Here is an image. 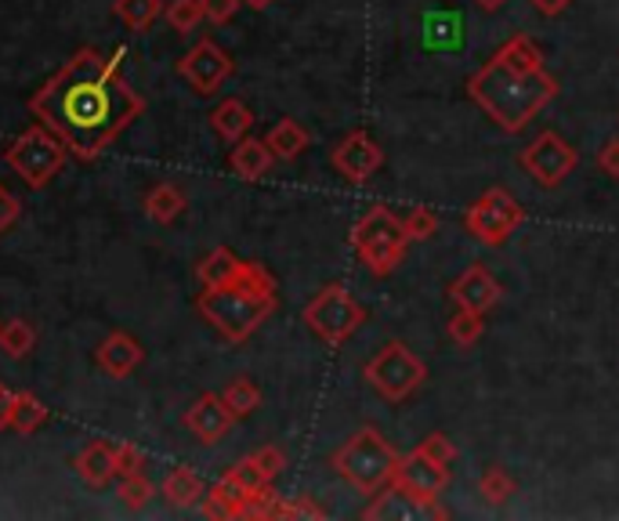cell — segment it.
Returning a JSON list of instances; mask_svg holds the SVG:
<instances>
[{
  "mask_svg": "<svg viewBox=\"0 0 619 521\" xmlns=\"http://www.w3.org/2000/svg\"><path fill=\"white\" fill-rule=\"evenodd\" d=\"M66 156H69L66 142H62L52 128H44V123H33V128H26L4 148L8 167L15 170L30 189L52 185L62 174V167H66Z\"/></svg>",
  "mask_w": 619,
  "mask_h": 521,
  "instance_id": "obj_6",
  "label": "cell"
},
{
  "mask_svg": "<svg viewBox=\"0 0 619 521\" xmlns=\"http://www.w3.org/2000/svg\"><path fill=\"white\" fill-rule=\"evenodd\" d=\"M305 322L323 344L341 347L366 322V308L355 301L344 282H327V287L305 304Z\"/></svg>",
  "mask_w": 619,
  "mask_h": 521,
  "instance_id": "obj_8",
  "label": "cell"
},
{
  "mask_svg": "<svg viewBox=\"0 0 619 521\" xmlns=\"http://www.w3.org/2000/svg\"><path fill=\"white\" fill-rule=\"evenodd\" d=\"M47 424V406L30 391H15V402H11V428L19 434H33Z\"/></svg>",
  "mask_w": 619,
  "mask_h": 521,
  "instance_id": "obj_26",
  "label": "cell"
},
{
  "mask_svg": "<svg viewBox=\"0 0 619 521\" xmlns=\"http://www.w3.org/2000/svg\"><path fill=\"white\" fill-rule=\"evenodd\" d=\"M475 4H478L482 11H500L507 0H475Z\"/></svg>",
  "mask_w": 619,
  "mask_h": 521,
  "instance_id": "obj_45",
  "label": "cell"
},
{
  "mask_svg": "<svg viewBox=\"0 0 619 521\" xmlns=\"http://www.w3.org/2000/svg\"><path fill=\"white\" fill-rule=\"evenodd\" d=\"M229 475L240 481V486L246 489V492H257V489H265V486H272V481L265 478V470L254 464V456H246V461H240L236 467H229Z\"/></svg>",
  "mask_w": 619,
  "mask_h": 521,
  "instance_id": "obj_38",
  "label": "cell"
},
{
  "mask_svg": "<svg viewBox=\"0 0 619 521\" xmlns=\"http://www.w3.org/2000/svg\"><path fill=\"white\" fill-rule=\"evenodd\" d=\"M391 486L399 489L406 500H410L417 511H424L431 518H445L450 511L439 507V496L450 486V467H442L439 461H431L428 453L410 450L406 456H399V467H395Z\"/></svg>",
  "mask_w": 619,
  "mask_h": 521,
  "instance_id": "obj_10",
  "label": "cell"
},
{
  "mask_svg": "<svg viewBox=\"0 0 619 521\" xmlns=\"http://www.w3.org/2000/svg\"><path fill=\"white\" fill-rule=\"evenodd\" d=\"M236 424V417H232V409L225 406L221 395H200L189 409H185V428H189L196 439L214 445L221 442L225 434Z\"/></svg>",
  "mask_w": 619,
  "mask_h": 521,
  "instance_id": "obj_15",
  "label": "cell"
},
{
  "mask_svg": "<svg viewBox=\"0 0 619 521\" xmlns=\"http://www.w3.org/2000/svg\"><path fill=\"white\" fill-rule=\"evenodd\" d=\"M529 4L537 8L540 15H548V19H559L562 11H565L568 4H573V0H529Z\"/></svg>",
  "mask_w": 619,
  "mask_h": 521,
  "instance_id": "obj_43",
  "label": "cell"
},
{
  "mask_svg": "<svg viewBox=\"0 0 619 521\" xmlns=\"http://www.w3.org/2000/svg\"><path fill=\"white\" fill-rule=\"evenodd\" d=\"M36 347V330L33 322L26 319H8L4 326H0V352L8 358H26Z\"/></svg>",
  "mask_w": 619,
  "mask_h": 521,
  "instance_id": "obj_27",
  "label": "cell"
},
{
  "mask_svg": "<svg viewBox=\"0 0 619 521\" xmlns=\"http://www.w3.org/2000/svg\"><path fill=\"white\" fill-rule=\"evenodd\" d=\"M200 4H203V19L218 22V26H225V22L236 19V11H240L243 0H200Z\"/></svg>",
  "mask_w": 619,
  "mask_h": 521,
  "instance_id": "obj_40",
  "label": "cell"
},
{
  "mask_svg": "<svg viewBox=\"0 0 619 521\" xmlns=\"http://www.w3.org/2000/svg\"><path fill=\"white\" fill-rule=\"evenodd\" d=\"M526 221V207L507 189H486L464 210V232L482 246H504Z\"/></svg>",
  "mask_w": 619,
  "mask_h": 521,
  "instance_id": "obj_9",
  "label": "cell"
},
{
  "mask_svg": "<svg viewBox=\"0 0 619 521\" xmlns=\"http://www.w3.org/2000/svg\"><path fill=\"white\" fill-rule=\"evenodd\" d=\"M113 8H117V15L139 33H145L159 15H164V0H117Z\"/></svg>",
  "mask_w": 619,
  "mask_h": 521,
  "instance_id": "obj_30",
  "label": "cell"
},
{
  "mask_svg": "<svg viewBox=\"0 0 619 521\" xmlns=\"http://www.w3.org/2000/svg\"><path fill=\"white\" fill-rule=\"evenodd\" d=\"M445 333H450V341L456 347H475L482 341V333H486V322H482V315L467 312V308H456L450 322H445Z\"/></svg>",
  "mask_w": 619,
  "mask_h": 521,
  "instance_id": "obj_29",
  "label": "cell"
},
{
  "mask_svg": "<svg viewBox=\"0 0 619 521\" xmlns=\"http://www.w3.org/2000/svg\"><path fill=\"white\" fill-rule=\"evenodd\" d=\"M363 377L384 402H406L428 380V366L406 341H388L366 363Z\"/></svg>",
  "mask_w": 619,
  "mask_h": 521,
  "instance_id": "obj_7",
  "label": "cell"
},
{
  "mask_svg": "<svg viewBox=\"0 0 619 521\" xmlns=\"http://www.w3.org/2000/svg\"><path fill=\"white\" fill-rule=\"evenodd\" d=\"M240 268L243 260L229 251V246H214L200 265H196V276H200L203 290H218V287H229V282L240 279Z\"/></svg>",
  "mask_w": 619,
  "mask_h": 521,
  "instance_id": "obj_20",
  "label": "cell"
},
{
  "mask_svg": "<svg viewBox=\"0 0 619 521\" xmlns=\"http://www.w3.org/2000/svg\"><path fill=\"white\" fill-rule=\"evenodd\" d=\"M402 229H406V235H410V243L431 240V235L439 232V214L431 207H413L410 214L402 218Z\"/></svg>",
  "mask_w": 619,
  "mask_h": 521,
  "instance_id": "obj_35",
  "label": "cell"
},
{
  "mask_svg": "<svg viewBox=\"0 0 619 521\" xmlns=\"http://www.w3.org/2000/svg\"><path fill=\"white\" fill-rule=\"evenodd\" d=\"M478 492L486 496V503H493V507H500V503H507L511 500V496H518V481L507 475L504 467H486L482 470V478H478Z\"/></svg>",
  "mask_w": 619,
  "mask_h": 521,
  "instance_id": "obj_31",
  "label": "cell"
},
{
  "mask_svg": "<svg viewBox=\"0 0 619 521\" xmlns=\"http://www.w3.org/2000/svg\"><path fill=\"white\" fill-rule=\"evenodd\" d=\"M164 19L175 33H192L203 22V4L200 0H170L164 8Z\"/></svg>",
  "mask_w": 619,
  "mask_h": 521,
  "instance_id": "obj_32",
  "label": "cell"
},
{
  "mask_svg": "<svg viewBox=\"0 0 619 521\" xmlns=\"http://www.w3.org/2000/svg\"><path fill=\"white\" fill-rule=\"evenodd\" d=\"M399 450L384 439L377 428H358L349 442L341 445L338 453H333L330 467L338 470V475L349 481L355 492L363 496H377L380 489L391 486L395 478V467H399Z\"/></svg>",
  "mask_w": 619,
  "mask_h": 521,
  "instance_id": "obj_4",
  "label": "cell"
},
{
  "mask_svg": "<svg viewBox=\"0 0 619 521\" xmlns=\"http://www.w3.org/2000/svg\"><path fill=\"white\" fill-rule=\"evenodd\" d=\"M210 128H214L218 138H225L229 145H236L240 138H246V131L254 128V113L246 109L240 98H225L214 113H210Z\"/></svg>",
  "mask_w": 619,
  "mask_h": 521,
  "instance_id": "obj_21",
  "label": "cell"
},
{
  "mask_svg": "<svg viewBox=\"0 0 619 521\" xmlns=\"http://www.w3.org/2000/svg\"><path fill=\"white\" fill-rule=\"evenodd\" d=\"M450 297H453L456 308H467V312H475V315H486L504 301V287L489 276L486 265H472L453 279Z\"/></svg>",
  "mask_w": 619,
  "mask_h": 521,
  "instance_id": "obj_14",
  "label": "cell"
},
{
  "mask_svg": "<svg viewBox=\"0 0 619 521\" xmlns=\"http://www.w3.org/2000/svg\"><path fill=\"white\" fill-rule=\"evenodd\" d=\"M598 167L601 174H609V178L619 181V138H609L598 148Z\"/></svg>",
  "mask_w": 619,
  "mask_h": 521,
  "instance_id": "obj_41",
  "label": "cell"
},
{
  "mask_svg": "<svg viewBox=\"0 0 619 521\" xmlns=\"http://www.w3.org/2000/svg\"><path fill=\"white\" fill-rule=\"evenodd\" d=\"M518 164H522V170L537 185H543V189H559L568 174L576 170L579 156H576V148L568 145L559 131H543V134H537V138H532V145L522 148Z\"/></svg>",
  "mask_w": 619,
  "mask_h": 521,
  "instance_id": "obj_11",
  "label": "cell"
},
{
  "mask_svg": "<svg viewBox=\"0 0 619 521\" xmlns=\"http://www.w3.org/2000/svg\"><path fill=\"white\" fill-rule=\"evenodd\" d=\"M251 456H254V464L265 470V478H268V481H272V478H279V475H283V467H287V456H283L279 445H262V450L251 453Z\"/></svg>",
  "mask_w": 619,
  "mask_h": 521,
  "instance_id": "obj_39",
  "label": "cell"
},
{
  "mask_svg": "<svg viewBox=\"0 0 619 521\" xmlns=\"http://www.w3.org/2000/svg\"><path fill=\"white\" fill-rule=\"evenodd\" d=\"M265 142H268V148H272V156L276 159H297L308 148V131L301 128V123H297L294 117H283L276 128H272L268 134H265Z\"/></svg>",
  "mask_w": 619,
  "mask_h": 521,
  "instance_id": "obj_24",
  "label": "cell"
},
{
  "mask_svg": "<svg viewBox=\"0 0 619 521\" xmlns=\"http://www.w3.org/2000/svg\"><path fill=\"white\" fill-rule=\"evenodd\" d=\"M95 363H98V369H102L106 377H131L134 369L145 363V352H142V344L131 337V333L117 330V333H109L102 344H98Z\"/></svg>",
  "mask_w": 619,
  "mask_h": 521,
  "instance_id": "obj_16",
  "label": "cell"
},
{
  "mask_svg": "<svg viewBox=\"0 0 619 521\" xmlns=\"http://www.w3.org/2000/svg\"><path fill=\"white\" fill-rule=\"evenodd\" d=\"M493 58H500L504 66H511V69H518V73H537V69H543V52H540L537 44H532V36H526V33H515L511 41H507Z\"/></svg>",
  "mask_w": 619,
  "mask_h": 521,
  "instance_id": "obj_25",
  "label": "cell"
},
{
  "mask_svg": "<svg viewBox=\"0 0 619 521\" xmlns=\"http://www.w3.org/2000/svg\"><path fill=\"white\" fill-rule=\"evenodd\" d=\"M246 496H251V492H246L236 478L221 475L214 486L203 492V514L207 518H240Z\"/></svg>",
  "mask_w": 619,
  "mask_h": 521,
  "instance_id": "obj_19",
  "label": "cell"
},
{
  "mask_svg": "<svg viewBox=\"0 0 619 521\" xmlns=\"http://www.w3.org/2000/svg\"><path fill=\"white\" fill-rule=\"evenodd\" d=\"M352 246H355V254L363 257V265L374 271L377 279H384L402 265L406 246H410V235H406L399 214H391L388 207L377 203L355 221Z\"/></svg>",
  "mask_w": 619,
  "mask_h": 521,
  "instance_id": "obj_5",
  "label": "cell"
},
{
  "mask_svg": "<svg viewBox=\"0 0 619 521\" xmlns=\"http://www.w3.org/2000/svg\"><path fill=\"white\" fill-rule=\"evenodd\" d=\"M232 69H236L232 58L221 52L214 41H200L178 58V73L192 84V91H200V95H214L218 87L232 77Z\"/></svg>",
  "mask_w": 619,
  "mask_h": 521,
  "instance_id": "obj_12",
  "label": "cell"
},
{
  "mask_svg": "<svg viewBox=\"0 0 619 521\" xmlns=\"http://www.w3.org/2000/svg\"><path fill=\"white\" fill-rule=\"evenodd\" d=\"M113 461H117V475H120V478L142 475V470H145V453L139 450V445H131V442L113 445Z\"/></svg>",
  "mask_w": 619,
  "mask_h": 521,
  "instance_id": "obj_37",
  "label": "cell"
},
{
  "mask_svg": "<svg viewBox=\"0 0 619 521\" xmlns=\"http://www.w3.org/2000/svg\"><path fill=\"white\" fill-rule=\"evenodd\" d=\"M30 109L73 156L95 164L134 120H142L145 98L120 77L117 58H106L98 47H80L30 98Z\"/></svg>",
  "mask_w": 619,
  "mask_h": 521,
  "instance_id": "obj_1",
  "label": "cell"
},
{
  "mask_svg": "<svg viewBox=\"0 0 619 521\" xmlns=\"http://www.w3.org/2000/svg\"><path fill=\"white\" fill-rule=\"evenodd\" d=\"M203 478L196 475L192 467H175L170 475L164 478V496H167V503L170 507H178V511H189V507L196 503H203Z\"/></svg>",
  "mask_w": 619,
  "mask_h": 521,
  "instance_id": "obj_22",
  "label": "cell"
},
{
  "mask_svg": "<svg viewBox=\"0 0 619 521\" xmlns=\"http://www.w3.org/2000/svg\"><path fill=\"white\" fill-rule=\"evenodd\" d=\"M221 399H225V406L232 409V417L243 420L262 406V388H257L251 377H236L225 391H221Z\"/></svg>",
  "mask_w": 619,
  "mask_h": 521,
  "instance_id": "obj_28",
  "label": "cell"
},
{
  "mask_svg": "<svg viewBox=\"0 0 619 521\" xmlns=\"http://www.w3.org/2000/svg\"><path fill=\"white\" fill-rule=\"evenodd\" d=\"M196 312H200L210 326H214L229 344H243L251 341L257 326L276 312V287H262V282H251L240 276L229 287L218 290H203L196 297Z\"/></svg>",
  "mask_w": 619,
  "mask_h": 521,
  "instance_id": "obj_3",
  "label": "cell"
},
{
  "mask_svg": "<svg viewBox=\"0 0 619 521\" xmlns=\"http://www.w3.org/2000/svg\"><path fill=\"white\" fill-rule=\"evenodd\" d=\"M330 164L338 167V174L344 181L363 185L384 167V148L369 138L366 131H352V134H344L338 145H333Z\"/></svg>",
  "mask_w": 619,
  "mask_h": 521,
  "instance_id": "obj_13",
  "label": "cell"
},
{
  "mask_svg": "<svg viewBox=\"0 0 619 521\" xmlns=\"http://www.w3.org/2000/svg\"><path fill=\"white\" fill-rule=\"evenodd\" d=\"M145 214L153 218L156 225H170V221H178L185 214V192L170 181L153 185L145 196Z\"/></svg>",
  "mask_w": 619,
  "mask_h": 521,
  "instance_id": "obj_23",
  "label": "cell"
},
{
  "mask_svg": "<svg viewBox=\"0 0 619 521\" xmlns=\"http://www.w3.org/2000/svg\"><path fill=\"white\" fill-rule=\"evenodd\" d=\"M420 453H428L431 461H439L442 467H450L456 456H461V450H456V442L450 439V434H442V431H431L424 442L417 445Z\"/></svg>",
  "mask_w": 619,
  "mask_h": 521,
  "instance_id": "obj_36",
  "label": "cell"
},
{
  "mask_svg": "<svg viewBox=\"0 0 619 521\" xmlns=\"http://www.w3.org/2000/svg\"><path fill=\"white\" fill-rule=\"evenodd\" d=\"M272 164H276V156H272L265 138H240L236 145H232L229 167L236 170V178H243V181L265 178V174L272 170Z\"/></svg>",
  "mask_w": 619,
  "mask_h": 521,
  "instance_id": "obj_17",
  "label": "cell"
},
{
  "mask_svg": "<svg viewBox=\"0 0 619 521\" xmlns=\"http://www.w3.org/2000/svg\"><path fill=\"white\" fill-rule=\"evenodd\" d=\"M268 518H327V511L316 500H308V496H294V500H287V496H276V500H272Z\"/></svg>",
  "mask_w": 619,
  "mask_h": 521,
  "instance_id": "obj_33",
  "label": "cell"
},
{
  "mask_svg": "<svg viewBox=\"0 0 619 521\" xmlns=\"http://www.w3.org/2000/svg\"><path fill=\"white\" fill-rule=\"evenodd\" d=\"M246 8H254V11H265L268 4H276V0H243Z\"/></svg>",
  "mask_w": 619,
  "mask_h": 521,
  "instance_id": "obj_46",
  "label": "cell"
},
{
  "mask_svg": "<svg viewBox=\"0 0 619 521\" xmlns=\"http://www.w3.org/2000/svg\"><path fill=\"white\" fill-rule=\"evenodd\" d=\"M148 500H153V481L145 478V470L142 475L120 478V503L128 507V511H142Z\"/></svg>",
  "mask_w": 619,
  "mask_h": 521,
  "instance_id": "obj_34",
  "label": "cell"
},
{
  "mask_svg": "<svg viewBox=\"0 0 619 521\" xmlns=\"http://www.w3.org/2000/svg\"><path fill=\"white\" fill-rule=\"evenodd\" d=\"M11 402H15V391L0 388V431L11 428Z\"/></svg>",
  "mask_w": 619,
  "mask_h": 521,
  "instance_id": "obj_44",
  "label": "cell"
},
{
  "mask_svg": "<svg viewBox=\"0 0 619 521\" xmlns=\"http://www.w3.org/2000/svg\"><path fill=\"white\" fill-rule=\"evenodd\" d=\"M467 95L472 102L486 113L504 134H522L543 109L559 95V80L548 69L537 73H518L504 66L500 58H489L472 80H467Z\"/></svg>",
  "mask_w": 619,
  "mask_h": 521,
  "instance_id": "obj_2",
  "label": "cell"
},
{
  "mask_svg": "<svg viewBox=\"0 0 619 521\" xmlns=\"http://www.w3.org/2000/svg\"><path fill=\"white\" fill-rule=\"evenodd\" d=\"M15 221H19V200L4 189V185H0V235L15 225Z\"/></svg>",
  "mask_w": 619,
  "mask_h": 521,
  "instance_id": "obj_42",
  "label": "cell"
},
{
  "mask_svg": "<svg viewBox=\"0 0 619 521\" xmlns=\"http://www.w3.org/2000/svg\"><path fill=\"white\" fill-rule=\"evenodd\" d=\"M77 475L84 478V486L102 489L117 478V461H113V445L109 442H91L84 445V453L77 456Z\"/></svg>",
  "mask_w": 619,
  "mask_h": 521,
  "instance_id": "obj_18",
  "label": "cell"
}]
</instances>
